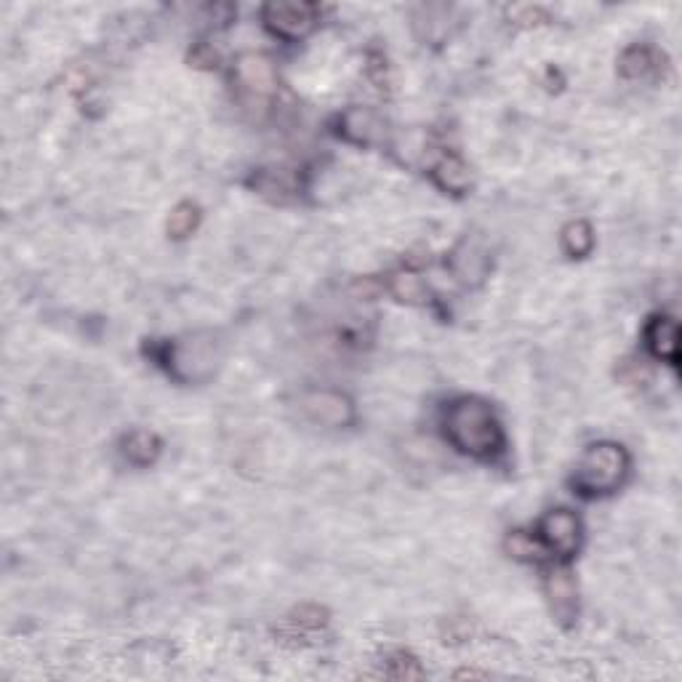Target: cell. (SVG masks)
I'll return each instance as SVG.
<instances>
[{"label": "cell", "instance_id": "2e32d148", "mask_svg": "<svg viewBox=\"0 0 682 682\" xmlns=\"http://www.w3.org/2000/svg\"><path fill=\"white\" fill-rule=\"evenodd\" d=\"M389 294L395 296L397 302L403 304H424L429 302V288L427 283L416 275V272L400 270L389 275Z\"/></svg>", "mask_w": 682, "mask_h": 682}, {"label": "cell", "instance_id": "6da1fadb", "mask_svg": "<svg viewBox=\"0 0 682 682\" xmlns=\"http://www.w3.org/2000/svg\"><path fill=\"white\" fill-rule=\"evenodd\" d=\"M443 435L456 451L480 461L496 459L507 445L501 421L491 403L475 395H461L445 405Z\"/></svg>", "mask_w": 682, "mask_h": 682}, {"label": "cell", "instance_id": "d6986e66", "mask_svg": "<svg viewBox=\"0 0 682 682\" xmlns=\"http://www.w3.org/2000/svg\"><path fill=\"white\" fill-rule=\"evenodd\" d=\"M328 624V613L326 608H320V605H299L291 616L286 619V627L294 632V635H299V632H320V629H326Z\"/></svg>", "mask_w": 682, "mask_h": 682}, {"label": "cell", "instance_id": "5bb4252c", "mask_svg": "<svg viewBox=\"0 0 682 682\" xmlns=\"http://www.w3.org/2000/svg\"><path fill=\"white\" fill-rule=\"evenodd\" d=\"M451 264L453 272H456V278L464 280V283H477V280H483V275L488 272V256H485L475 243H469V240H464V243L453 251Z\"/></svg>", "mask_w": 682, "mask_h": 682}, {"label": "cell", "instance_id": "ac0fdd59", "mask_svg": "<svg viewBox=\"0 0 682 682\" xmlns=\"http://www.w3.org/2000/svg\"><path fill=\"white\" fill-rule=\"evenodd\" d=\"M200 224V208L195 206V203H179V206L171 211V216H168V235L174 240H184L190 238L192 232L198 230Z\"/></svg>", "mask_w": 682, "mask_h": 682}, {"label": "cell", "instance_id": "e0dca14e", "mask_svg": "<svg viewBox=\"0 0 682 682\" xmlns=\"http://www.w3.org/2000/svg\"><path fill=\"white\" fill-rule=\"evenodd\" d=\"M251 187L262 195H270L275 200H283L286 195L296 192V179L286 174V168H262L251 176Z\"/></svg>", "mask_w": 682, "mask_h": 682}, {"label": "cell", "instance_id": "30bf717a", "mask_svg": "<svg viewBox=\"0 0 682 682\" xmlns=\"http://www.w3.org/2000/svg\"><path fill=\"white\" fill-rule=\"evenodd\" d=\"M547 595L549 603H552V613L563 624H573L576 613H579V592H576V584H573L571 573L568 571H555L547 581Z\"/></svg>", "mask_w": 682, "mask_h": 682}, {"label": "cell", "instance_id": "52a82bcc", "mask_svg": "<svg viewBox=\"0 0 682 682\" xmlns=\"http://www.w3.org/2000/svg\"><path fill=\"white\" fill-rule=\"evenodd\" d=\"M299 403H302V411L320 427L344 429L355 421V405L336 389H312L302 395Z\"/></svg>", "mask_w": 682, "mask_h": 682}, {"label": "cell", "instance_id": "3957f363", "mask_svg": "<svg viewBox=\"0 0 682 682\" xmlns=\"http://www.w3.org/2000/svg\"><path fill=\"white\" fill-rule=\"evenodd\" d=\"M158 360L166 365V371L176 381L198 384L214 373L216 363H219V347H216L214 336L192 334L163 344Z\"/></svg>", "mask_w": 682, "mask_h": 682}, {"label": "cell", "instance_id": "ba28073f", "mask_svg": "<svg viewBox=\"0 0 682 682\" xmlns=\"http://www.w3.org/2000/svg\"><path fill=\"white\" fill-rule=\"evenodd\" d=\"M339 136L357 147H373L384 139V120L368 107H349L339 115Z\"/></svg>", "mask_w": 682, "mask_h": 682}, {"label": "cell", "instance_id": "7c38bea8", "mask_svg": "<svg viewBox=\"0 0 682 682\" xmlns=\"http://www.w3.org/2000/svg\"><path fill=\"white\" fill-rule=\"evenodd\" d=\"M432 182L440 187L443 192H451V195H464L472 184V176H469V166L459 155L453 152H445L443 158L437 160L432 166Z\"/></svg>", "mask_w": 682, "mask_h": 682}, {"label": "cell", "instance_id": "9a60e30c", "mask_svg": "<svg viewBox=\"0 0 682 682\" xmlns=\"http://www.w3.org/2000/svg\"><path fill=\"white\" fill-rule=\"evenodd\" d=\"M560 246L571 259H587L595 248V230L592 224L584 222V219H576V222H568L563 227V235H560Z\"/></svg>", "mask_w": 682, "mask_h": 682}, {"label": "cell", "instance_id": "5b68a950", "mask_svg": "<svg viewBox=\"0 0 682 682\" xmlns=\"http://www.w3.org/2000/svg\"><path fill=\"white\" fill-rule=\"evenodd\" d=\"M320 8L304 0H278L262 8L264 27L283 40H299L310 35L318 24Z\"/></svg>", "mask_w": 682, "mask_h": 682}, {"label": "cell", "instance_id": "8fae6325", "mask_svg": "<svg viewBox=\"0 0 682 682\" xmlns=\"http://www.w3.org/2000/svg\"><path fill=\"white\" fill-rule=\"evenodd\" d=\"M160 451H163V443L155 432H147V429H134L128 432L123 440H120V453L128 464L134 467H152L155 461L160 459Z\"/></svg>", "mask_w": 682, "mask_h": 682}, {"label": "cell", "instance_id": "9c48e42d", "mask_svg": "<svg viewBox=\"0 0 682 682\" xmlns=\"http://www.w3.org/2000/svg\"><path fill=\"white\" fill-rule=\"evenodd\" d=\"M645 347L656 360L677 368L680 363V326L669 315H653L643 331Z\"/></svg>", "mask_w": 682, "mask_h": 682}, {"label": "cell", "instance_id": "44dd1931", "mask_svg": "<svg viewBox=\"0 0 682 682\" xmlns=\"http://www.w3.org/2000/svg\"><path fill=\"white\" fill-rule=\"evenodd\" d=\"M507 549L515 557L525 560V557H536V552H539V541L533 539V536H528V533L517 531L507 539Z\"/></svg>", "mask_w": 682, "mask_h": 682}, {"label": "cell", "instance_id": "8992f818", "mask_svg": "<svg viewBox=\"0 0 682 682\" xmlns=\"http://www.w3.org/2000/svg\"><path fill=\"white\" fill-rule=\"evenodd\" d=\"M533 539L539 541V547L549 549L552 555L568 560V557L576 555L581 544V520L573 515L571 509H549L536 525Z\"/></svg>", "mask_w": 682, "mask_h": 682}, {"label": "cell", "instance_id": "4fadbf2b", "mask_svg": "<svg viewBox=\"0 0 682 682\" xmlns=\"http://www.w3.org/2000/svg\"><path fill=\"white\" fill-rule=\"evenodd\" d=\"M661 70V56L659 51H653L651 46H629L624 54L619 56V75L624 80H648Z\"/></svg>", "mask_w": 682, "mask_h": 682}, {"label": "cell", "instance_id": "7a4b0ae2", "mask_svg": "<svg viewBox=\"0 0 682 682\" xmlns=\"http://www.w3.org/2000/svg\"><path fill=\"white\" fill-rule=\"evenodd\" d=\"M629 461L627 448L613 440H603V443H592L587 451L581 453L576 472L571 477L573 491L584 496V499H600V496H611L613 491H619L624 480L629 475Z\"/></svg>", "mask_w": 682, "mask_h": 682}, {"label": "cell", "instance_id": "ffe728a7", "mask_svg": "<svg viewBox=\"0 0 682 682\" xmlns=\"http://www.w3.org/2000/svg\"><path fill=\"white\" fill-rule=\"evenodd\" d=\"M387 664L392 667L387 675L395 677V680H413V677L424 675V672H421V667H419V661L413 659L411 653H405V651L392 653Z\"/></svg>", "mask_w": 682, "mask_h": 682}, {"label": "cell", "instance_id": "277c9868", "mask_svg": "<svg viewBox=\"0 0 682 682\" xmlns=\"http://www.w3.org/2000/svg\"><path fill=\"white\" fill-rule=\"evenodd\" d=\"M235 83H238L240 96L248 104H270L272 96L278 94V72L270 56L246 51L235 62Z\"/></svg>", "mask_w": 682, "mask_h": 682}]
</instances>
